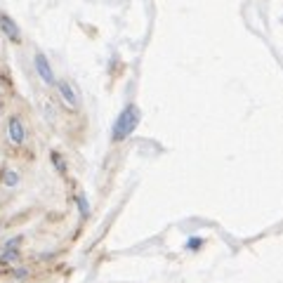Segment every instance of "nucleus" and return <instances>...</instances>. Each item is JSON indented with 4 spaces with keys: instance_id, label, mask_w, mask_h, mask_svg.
<instances>
[{
    "instance_id": "f257e3e1",
    "label": "nucleus",
    "mask_w": 283,
    "mask_h": 283,
    "mask_svg": "<svg viewBox=\"0 0 283 283\" xmlns=\"http://www.w3.org/2000/svg\"><path fill=\"white\" fill-rule=\"evenodd\" d=\"M140 118H142L140 109H137L135 104H128L125 109L120 111V116L116 118V123H113V132H111L113 142H123L125 137H130L132 132H135V128L140 125Z\"/></svg>"
},
{
    "instance_id": "f03ea898",
    "label": "nucleus",
    "mask_w": 283,
    "mask_h": 283,
    "mask_svg": "<svg viewBox=\"0 0 283 283\" xmlns=\"http://www.w3.org/2000/svg\"><path fill=\"white\" fill-rule=\"evenodd\" d=\"M33 64H35V71H38V76L43 78V83L47 85H55V73H52V66L47 62V57L43 52H38V55L33 57Z\"/></svg>"
},
{
    "instance_id": "7ed1b4c3",
    "label": "nucleus",
    "mask_w": 283,
    "mask_h": 283,
    "mask_svg": "<svg viewBox=\"0 0 283 283\" xmlns=\"http://www.w3.org/2000/svg\"><path fill=\"white\" fill-rule=\"evenodd\" d=\"M7 135H10V142L12 144H24V140H26V128H24V123L19 116H12L10 120H7Z\"/></svg>"
},
{
    "instance_id": "20e7f679",
    "label": "nucleus",
    "mask_w": 283,
    "mask_h": 283,
    "mask_svg": "<svg viewBox=\"0 0 283 283\" xmlns=\"http://www.w3.org/2000/svg\"><path fill=\"white\" fill-rule=\"evenodd\" d=\"M0 29H2V33L10 38L12 43H19V40H22V31H19V26H17L14 19L7 17V14H0Z\"/></svg>"
},
{
    "instance_id": "39448f33",
    "label": "nucleus",
    "mask_w": 283,
    "mask_h": 283,
    "mask_svg": "<svg viewBox=\"0 0 283 283\" xmlns=\"http://www.w3.org/2000/svg\"><path fill=\"white\" fill-rule=\"evenodd\" d=\"M57 90H59V95H62V99H64L66 104H69L71 109H76L78 106V92L73 90V85H71L69 80H59V83H57Z\"/></svg>"
},
{
    "instance_id": "423d86ee",
    "label": "nucleus",
    "mask_w": 283,
    "mask_h": 283,
    "mask_svg": "<svg viewBox=\"0 0 283 283\" xmlns=\"http://www.w3.org/2000/svg\"><path fill=\"white\" fill-rule=\"evenodd\" d=\"M19 260V250H2L0 252V264H12Z\"/></svg>"
},
{
    "instance_id": "0eeeda50",
    "label": "nucleus",
    "mask_w": 283,
    "mask_h": 283,
    "mask_svg": "<svg viewBox=\"0 0 283 283\" xmlns=\"http://www.w3.org/2000/svg\"><path fill=\"white\" fill-rule=\"evenodd\" d=\"M2 184L5 186H17L19 184V175L14 173V170H5V175H2Z\"/></svg>"
},
{
    "instance_id": "6e6552de",
    "label": "nucleus",
    "mask_w": 283,
    "mask_h": 283,
    "mask_svg": "<svg viewBox=\"0 0 283 283\" xmlns=\"http://www.w3.org/2000/svg\"><path fill=\"white\" fill-rule=\"evenodd\" d=\"M76 201H78V208H80V215H83V217H87V215H90V206H87V198L83 196V194H80V196H78Z\"/></svg>"
},
{
    "instance_id": "1a4fd4ad",
    "label": "nucleus",
    "mask_w": 283,
    "mask_h": 283,
    "mask_svg": "<svg viewBox=\"0 0 283 283\" xmlns=\"http://www.w3.org/2000/svg\"><path fill=\"white\" fill-rule=\"evenodd\" d=\"M22 241H24L22 236H14V239H10V241H7V243H5V250H17Z\"/></svg>"
},
{
    "instance_id": "9d476101",
    "label": "nucleus",
    "mask_w": 283,
    "mask_h": 283,
    "mask_svg": "<svg viewBox=\"0 0 283 283\" xmlns=\"http://www.w3.org/2000/svg\"><path fill=\"white\" fill-rule=\"evenodd\" d=\"M52 161H55L57 170H62V173H64V170H66V165H64V161H62V158H59V156H57V153H52Z\"/></svg>"
},
{
    "instance_id": "9b49d317",
    "label": "nucleus",
    "mask_w": 283,
    "mask_h": 283,
    "mask_svg": "<svg viewBox=\"0 0 283 283\" xmlns=\"http://www.w3.org/2000/svg\"><path fill=\"white\" fill-rule=\"evenodd\" d=\"M14 276H17L19 281H24V279L29 276V269H17V272H14Z\"/></svg>"
},
{
    "instance_id": "f8f14e48",
    "label": "nucleus",
    "mask_w": 283,
    "mask_h": 283,
    "mask_svg": "<svg viewBox=\"0 0 283 283\" xmlns=\"http://www.w3.org/2000/svg\"><path fill=\"white\" fill-rule=\"evenodd\" d=\"M201 246V239H191V243H186V248H198Z\"/></svg>"
}]
</instances>
